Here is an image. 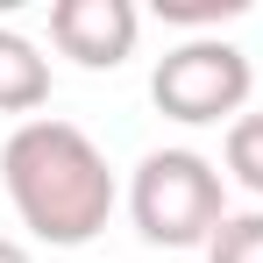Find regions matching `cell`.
<instances>
[{
    "instance_id": "8",
    "label": "cell",
    "mask_w": 263,
    "mask_h": 263,
    "mask_svg": "<svg viewBox=\"0 0 263 263\" xmlns=\"http://www.w3.org/2000/svg\"><path fill=\"white\" fill-rule=\"evenodd\" d=\"M157 14L178 29H220V22L242 14V0H157Z\"/></svg>"
},
{
    "instance_id": "5",
    "label": "cell",
    "mask_w": 263,
    "mask_h": 263,
    "mask_svg": "<svg viewBox=\"0 0 263 263\" xmlns=\"http://www.w3.org/2000/svg\"><path fill=\"white\" fill-rule=\"evenodd\" d=\"M50 107V57L22 29H0V114H29Z\"/></svg>"
},
{
    "instance_id": "2",
    "label": "cell",
    "mask_w": 263,
    "mask_h": 263,
    "mask_svg": "<svg viewBox=\"0 0 263 263\" xmlns=\"http://www.w3.org/2000/svg\"><path fill=\"white\" fill-rule=\"evenodd\" d=\"M128 220L157 249H206L228 220L220 164L199 149H149L128 178Z\"/></svg>"
},
{
    "instance_id": "3",
    "label": "cell",
    "mask_w": 263,
    "mask_h": 263,
    "mask_svg": "<svg viewBox=\"0 0 263 263\" xmlns=\"http://www.w3.org/2000/svg\"><path fill=\"white\" fill-rule=\"evenodd\" d=\"M249 86H256V71H249V50H235L228 36H185L178 50L157 57V71H149V100H157V114L178 121V128H214V121H242V107H249Z\"/></svg>"
},
{
    "instance_id": "6",
    "label": "cell",
    "mask_w": 263,
    "mask_h": 263,
    "mask_svg": "<svg viewBox=\"0 0 263 263\" xmlns=\"http://www.w3.org/2000/svg\"><path fill=\"white\" fill-rule=\"evenodd\" d=\"M220 157H228V178L263 199V114H242V121L228 128V149H220Z\"/></svg>"
},
{
    "instance_id": "1",
    "label": "cell",
    "mask_w": 263,
    "mask_h": 263,
    "mask_svg": "<svg viewBox=\"0 0 263 263\" xmlns=\"http://www.w3.org/2000/svg\"><path fill=\"white\" fill-rule=\"evenodd\" d=\"M0 185H7V206L22 214V228L50 249H86L121 199L100 142L57 114H36L0 142Z\"/></svg>"
},
{
    "instance_id": "7",
    "label": "cell",
    "mask_w": 263,
    "mask_h": 263,
    "mask_svg": "<svg viewBox=\"0 0 263 263\" xmlns=\"http://www.w3.org/2000/svg\"><path fill=\"white\" fill-rule=\"evenodd\" d=\"M206 263H263V206L220 220V235L206 242Z\"/></svg>"
},
{
    "instance_id": "9",
    "label": "cell",
    "mask_w": 263,
    "mask_h": 263,
    "mask_svg": "<svg viewBox=\"0 0 263 263\" xmlns=\"http://www.w3.org/2000/svg\"><path fill=\"white\" fill-rule=\"evenodd\" d=\"M0 263H36V256H29L22 242H7V235H0Z\"/></svg>"
},
{
    "instance_id": "4",
    "label": "cell",
    "mask_w": 263,
    "mask_h": 263,
    "mask_svg": "<svg viewBox=\"0 0 263 263\" xmlns=\"http://www.w3.org/2000/svg\"><path fill=\"white\" fill-rule=\"evenodd\" d=\"M135 36H142L135 0H57V7H50V43L64 50L71 64H86V71L128 64Z\"/></svg>"
}]
</instances>
